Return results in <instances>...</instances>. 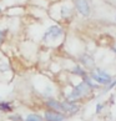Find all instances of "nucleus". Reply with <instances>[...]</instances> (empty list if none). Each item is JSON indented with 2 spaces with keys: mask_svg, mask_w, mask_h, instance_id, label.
<instances>
[{
  "mask_svg": "<svg viewBox=\"0 0 116 121\" xmlns=\"http://www.w3.org/2000/svg\"><path fill=\"white\" fill-rule=\"evenodd\" d=\"M92 78L96 82L102 84V85H106L111 81V76L104 70H97L96 73H92Z\"/></svg>",
  "mask_w": 116,
  "mask_h": 121,
  "instance_id": "1",
  "label": "nucleus"
},
{
  "mask_svg": "<svg viewBox=\"0 0 116 121\" xmlns=\"http://www.w3.org/2000/svg\"><path fill=\"white\" fill-rule=\"evenodd\" d=\"M44 120L45 121H64L65 115L61 112H56L52 110H46L44 112Z\"/></svg>",
  "mask_w": 116,
  "mask_h": 121,
  "instance_id": "2",
  "label": "nucleus"
},
{
  "mask_svg": "<svg viewBox=\"0 0 116 121\" xmlns=\"http://www.w3.org/2000/svg\"><path fill=\"white\" fill-rule=\"evenodd\" d=\"M75 5H76L77 11L84 16H87L90 14V6H89L87 0H75Z\"/></svg>",
  "mask_w": 116,
  "mask_h": 121,
  "instance_id": "3",
  "label": "nucleus"
},
{
  "mask_svg": "<svg viewBox=\"0 0 116 121\" xmlns=\"http://www.w3.org/2000/svg\"><path fill=\"white\" fill-rule=\"evenodd\" d=\"M61 33H62V31H61V29L59 28V26H51V28L46 31L45 38L51 39V40H55V39H57V38L60 36Z\"/></svg>",
  "mask_w": 116,
  "mask_h": 121,
  "instance_id": "4",
  "label": "nucleus"
},
{
  "mask_svg": "<svg viewBox=\"0 0 116 121\" xmlns=\"http://www.w3.org/2000/svg\"><path fill=\"white\" fill-rule=\"evenodd\" d=\"M61 106H62V111L64 112H70V114H74L79 110V106L75 105L74 102H70V101H64L61 102Z\"/></svg>",
  "mask_w": 116,
  "mask_h": 121,
  "instance_id": "5",
  "label": "nucleus"
},
{
  "mask_svg": "<svg viewBox=\"0 0 116 121\" xmlns=\"http://www.w3.org/2000/svg\"><path fill=\"white\" fill-rule=\"evenodd\" d=\"M46 105L50 107V110L52 111H56V112H64L62 111V106H61V102L59 101H56V100H52V99H50V100H47L46 101Z\"/></svg>",
  "mask_w": 116,
  "mask_h": 121,
  "instance_id": "6",
  "label": "nucleus"
},
{
  "mask_svg": "<svg viewBox=\"0 0 116 121\" xmlns=\"http://www.w3.org/2000/svg\"><path fill=\"white\" fill-rule=\"evenodd\" d=\"M0 111L3 112H11L13 111V107L10 105V102H0Z\"/></svg>",
  "mask_w": 116,
  "mask_h": 121,
  "instance_id": "7",
  "label": "nucleus"
},
{
  "mask_svg": "<svg viewBox=\"0 0 116 121\" xmlns=\"http://www.w3.org/2000/svg\"><path fill=\"white\" fill-rule=\"evenodd\" d=\"M25 121H44V117L36 114H30L25 117Z\"/></svg>",
  "mask_w": 116,
  "mask_h": 121,
  "instance_id": "8",
  "label": "nucleus"
},
{
  "mask_svg": "<svg viewBox=\"0 0 116 121\" xmlns=\"http://www.w3.org/2000/svg\"><path fill=\"white\" fill-rule=\"evenodd\" d=\"M81 60H82V64L84 65H86V66H94V60L89 55H84L81 57Z\"/></svg>",
  "mask_w": 116,
  "mask_h": 121,
  "instance_id": "9",
  "label": "nucleus"
},
{
  "mask_svg": "<svg viewBox=\"0 0 116 121\" xmlns=\"http://www.w3.org/2000/svg\"><path fill=\"white\" fill-rule=\"evenodd\" d=\"M74 71H75V74H77V75H81L82 78L85 76V73H84V70L80 68V66H76V68L74 69Z\"/></svg>",
  "mask_w": 116,
  "mask_h": 121,
  "instance_id": "10",
  "label": "nucleus"
},
{
  "mask_svg": "<svg viewBox=\"0 0 116 121\" xmlns=\"http://www.w3.org/2000/svg\"><path fill=\"white\" fill-rule=\"evenodd\" d=\"M70 13H71V11H70L66 6H62V14H61V15L64 16V17H65V16H68V15H70Z\"/></svg>",
  "mask_w": 116,
  "mask_h": 121,
  "instance_id": "11",
  "label": "nucleus"
},
{
  "mask_svg": "<svg viewBox=\"0 0 116 121\" xmlns=\"http://www.w3.org/2000/svg\"><path fill=\"white\" fill-rule=\"evenodd\" d=\"M9 119H10L11 121H21V117L17 115H10L9 116Z\"/></svg>",
  "mask_w": 116,
  "mask_h": 121,
  "instance_id": "12",
  "label": "nucleus"
},
{
  "mask_svg": "<svg viewBox=\"0 0 116 121\" xmlns=\"http://www.w3.org/2000/svg\"><path fill=\"white\" fill-rule=\"evenodd\" d=\"M102 110V105H100V104H97L96 105V112L97 114H100V111Z\"/></svg>",
  "mask_w": 116,
  "mask_h": 121,
  "instance_id": "13",
  "label": "nucleus"
},
{
  "mask_svg": "<svg viewBox=\"0 0 116 121\" xmlns=\"http://www.w3.org/2000/svg\"><path fill=\"white\" fill-rule=\"evenodd\" d=\"M3 40H4V33H3V31H0V44L3 43Z\"/></svg>",
  "mask_w": 116,
  "mask_h": 121,
  "instance_id": "14",
  "label": "nucleus"
},
{
  "mask_svg": "<svg viewBox=\"0 0 116 121\" xmlns=\"http://www.w3.org/2000/svg\"><path fill=\"white\" fill-rule=\"evenodd\" d=\"M114 50H115V51H116V45H115V46H114Z\"/></svg>",
  "mask_w": 116,
  "mask_h": 121,
  "instance_id": "15",
  "label": "nucleus"
},
{
  "mask_svg": "<svg viewBox=\"0 0 116 121\" xmlns=\"http://www.w3.org/2000/svg\"><path fill=\"white\" fill-rule=\"evenodd\" d=\"M0 11H1V9H0Z\"/></svg>",
  "mask_w": 116,
  "mask_h": 121,
  "instance_id": "16",
  "label": "nucleus"
}]
</instances>
